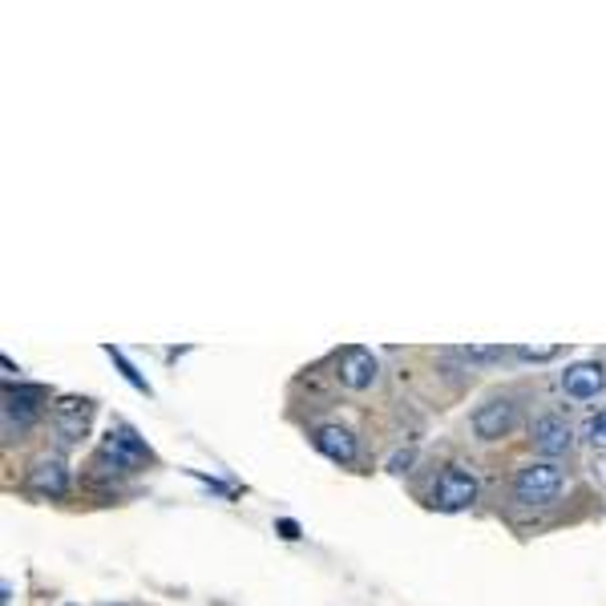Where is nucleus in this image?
I'll return each mask as SVG.
<instances>
[{
	"instance_id": "1",
	"label": "nucleus",
	"mask_w": 606,
	"mask_h": 606,
	"mask_svg": "<svg viewBox=\"0 0 606 606\" xmlns=\"http://www.w3.org/2000/svg\"><path fill=\"white\" fill-rule=\"evenodd\" d=\"M518 421H522V392L497 388L469 413V433L477 441H501L518 429Z\"/></svg>"
},
{
	"instance_id": "2",
	"label": "nucleus",
	"mask_w": 606,
	"mask_h": 606,
	"mask_svg": "<svg viewBox=\"0 0 606 606\" xmlns=\"http://www.w3.org/2000/svg\"><path fill=\"white\" fill-rule=\"evenodd\" d=\"M562 485H566V473L558 461H526L514 469V501L526 505V510H546L562 497Z\"/></svg>"
},
{
	"instance_id": "3",
	"label": "nucleus",
	"mask_w": 606,
	"mask_h": 606,
	"mask_svg": "<svg viewBox=\"0 0 606 606\" xmlns=\"http://www.w3.org/2000/svg\"><path fill=\"white\" fill-rule=\"evenodd\" d=\"M477 493H481V481L461 461L441 465L433 473V481H429V505H433L437 514H461V510H469V505L477 501Z\"/></svg>"
},
{
	"instance_id": "4",
	"label": "nucleus",
	"mask_w": 606,
	"mask_h": 606,
	"mask_svg": "<svg viewBox=\"0 0 606 606\" xmlns=\"http://www.w3.org/2000/svg\"><path fill=\"white\" fill-rule=\"evenodd\" d=\"M49 404V388L45 384H5V437L13 441V429L25 433L41 421Z\"/></svg>"
},
{
	"instance_id": "5",
	"label": "nucleus",
	"mask_w": 606,
	"mask_h": 606,
	"mask_svg": "<svg viewBox=\"0 0 606 606\" xmlns=\"http://www.w3.org/2000/svg\"><path fill=\"white\" fill-rule=\"evenodd\" d=\"M97 453H106L114 465H122L126 473H142V469H150V465H158V457H154V449L146 445V437H138L130 425H110L106 429V437H101V449Z\"/></svg>"
},
{
	"instance_id": "6",
	"label": "nucleus",
	"mask_w": 606,
	"mask_h": 606,
	"mask_svg": "<svg viewBox=\"0 0 606 606\" xmlns=\"http://www.w3.org/2000/svg\"><path fill=\"white\" fill-rule=\"evenodd\" d=\"M93 413H97V404H93L89 396H61L53 409H49V421H53V429H57V437H61L65 445H77V441L89 437Z\"/></svg>"
},
{
	"instance_id": "7",
	"label": "nucleus",
	"mask_w": 606,
	"mask_h": 606,
	"mask_svg": "<svg viewBox=\"0 0 606 606\" xmlns=\"http://www.w3.org/2000/svg\"><path fill=\"white\" fill-rule=\"evenodd\" d=\"M336 380H340V388H348V392H368L376 380H380V360L368 352V348H340L336 352Z\"/></svg>"
},
{
	"instance_id": "8",
	"label": "nucleus",
	"mask_w": 606,
	"mask_h": 606,
	"mask_svg": "<svg viewBox=\"0 0 606 606\" xmlns=\"http://www.w3.org/2000/svg\"><path fill=\"white\" fill-rule=\"evenodd\" d=\"M530 445L542 461H558L574 449V429L562 413H542L534 425H530Z\"/></svg>"
},
{
	"instance_id": "9",
	"label": "nucleus",
	"mask_w": 606,
	"mask_h": 606,
	"mask_svg": "<svg viewBox=\"0 0 606 606\" xmlns=\"http://www.w3.org/2000/svg\"><path fill=\"white\" fill-rule=\"evenodd\" d=\"M308 437H312L316 453H324V457L336 461V465H356V461H360V441H356V433H352L348 425H340V421L312 425Z\"/></svg>"
},
{
	"instance_id": "10",
	"label": "nucleus",
	"mask_w": 606,
	"mask_h": 606,
	"mask_svg": "<svg viewBox=\"0 0 606 606\" xmlns=\"http://www.w3.org/2000/svg\"><path fill=\"white\" fill-rule=\"evenodd\" d=\"M25 485H29V493L57 501V497H65V493H69V485H73V473H69V465H65L61 457L45 453V457H37V461L29 465V473H25Z\"/></svg>"
},
{
	"instance_id": "11",
	"label": "nucleus",
	"mask_w": 606,
	"mask_h": 606,
	"mask_svg": "<svg viewBox=\"0 0 606 606\" xmlns=\"http://www.w3.org/2000/svg\"><path fill=\"white\" fill-rule=\"evenodd\" d=\"M562 392L570 400H598V392L606 388V364L602 360H578V364H566L562 376H558Z\"/></svg>"
},
{
	"instance_id": "12",
	"label": "nucleus",
	"mask_w": 606,
	"mask_h": 606,
	"mask_svg": "<svg viewBox=\"0 0 606 606\" xmlns=\"http://www.w3.org/2000/svg\"><path fill=\"white\" fill-rule=\"evenodd\" d=\"M106 356L114 360V368H118V372H122V376H126V380H130V384H134L138 392H146V396L154 392V388L146 384V376H142V372H138V368H134V364L126 360V352H122V348H114V344H106Z\"/></svg>"
},
{
	"instance_id": "13",
	"label": "nucleus",
	"mask_w": 606,
	"mask_h": 606,
	"mask_svg": "<svg viewBox=\"0 0 606 606\" xmlns=\"http://www.w3.org/2000/svg\"><path fill=\"white\" fill-rule=\"evenodd\" d=\"M582 437H586L594 449H606V409H598V413H590V417L582 421Z\"/></svg>"
},
{
	"instance_id": "14",
	"label": "nucleus",
	"mask_w": 606,
	"mask_h": 606,
	"mask_svg": "<svg viewBox=\"0 0 606 606\" xmlns=\"http://www.w3.org/2000/svg\"><path fill=\"white\" fill-rule=\"evenodd\" d=\"M562 348H514V360H526V364H542V360H554Z\"/></svg>"
},
{
	"instance_id": "15",
	"label": "nucleus",
	"mask_w": 606,
	"mask_h": 606,
	"mask_svg": "<svg viewBox=\"0 0 606 606\" xmlns=\"http://www.w3.org/2000/svg\"><path fill=\"white\" fill-rule=\"evenodd\" d=\"M413 461H417V449H400V453L388 457V473H409Z\"/></svg>"
},
{
	"instance_id": "16",
	"label": "nucleus",
	"mask_w": 606,
	"mask_h": 606,
	"mask_svg": "<svg viewBox=\"0 0 606 606\" xmlns=\"http://www.w3.org/2000/svg\"><path fill=\"white\" fill-rule=\"evenodd\" d=\"M275 530H279L287 542H295V538H299V522H291V518H279V522H275Z\"/></svg>"
},
{
	"instance_id": "17",
	"label": "nucleus",
	"mask_w": 606,
	"mask_h": 606,
	"mask_svg": "<svg viewBox=\"0 0 606 606\" xmlns=\"http://www.w3.org/2000/svg\"><path fill=\"white\" fill-rule=\"evenodd\" d=\"M118 606H122V602H118Z\"/></svg>"
}]
</instances>
